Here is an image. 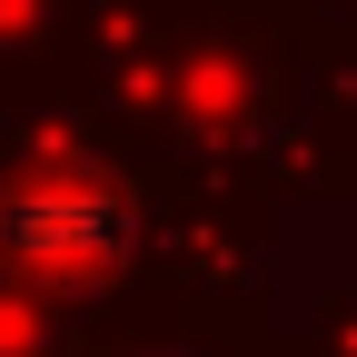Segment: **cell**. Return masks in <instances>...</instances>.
<instances>
[{
  "mask_svg": "<svg viewBox=\"0 0 357 357\" xmlns=\"http://www.w3.org/2000/svg\"><path fill=\"white\" fill-rule=\"evenodd\" d=\"M10 238H20V258H40V268H89V258L119 248V208H109L100 189H30V199L10 208Z\"/></svg>",
  "mask_w": 357,
  "mask_h": 357,
  "instance_id": "1",
  "label": "cell"
}]
</instances>
